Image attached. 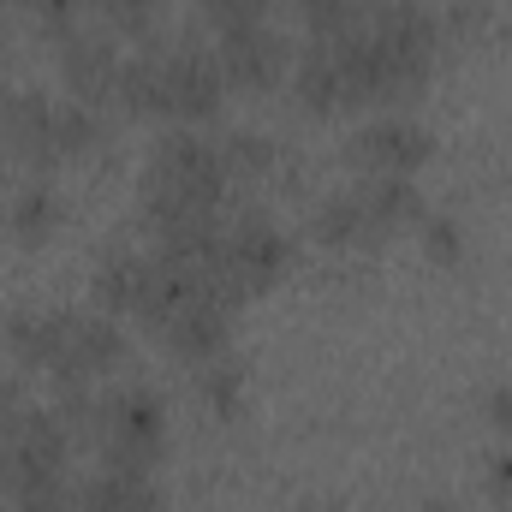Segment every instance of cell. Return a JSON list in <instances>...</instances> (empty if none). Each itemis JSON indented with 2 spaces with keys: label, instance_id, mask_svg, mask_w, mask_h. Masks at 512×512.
Instances as JSON below:
<instances>
[{
  "label": "cell",
  "instance_id": "1",
  "mask_svg": "<svg viewBox=\"0 0 512 512\" xmlns=\"http://www.w3.org/2000/svg\"><path fill=\"white\" fill-rule=\"evenodd\" d=\"M227 161H221V137H203V131H173L155 143L149 167H143V221L155 227V239L167 233H185V227H203V221H221V203H227Z\"/></svg>",
  "mask_w": 512,
  "mask_h": 512
},
{
  "label": "cell",
  "instance_id": "2",
  "mask_svg": "<svg viewBox=\"0 0 512 512\" xmlns=\"http://www.w3.org/2000/svg\"><path fill=\"white\" fill-rule=\"evenodd\" d=\"M126 352L120 322L108 310H48L36 322V364H48L60 382H90L114 370Z\"/></svg>",
  "mask_w": 512,
  "mask_h": 512
},
{
  "label": "cell",
  "instance_id": "3",
  "mask_svg": "<svg viewBox=\"0 0 512 512\" xmlns=\"http://www.w3.org/2000/svg\"><path fill=\"white\" fill-rule=\"evenodd\" d=\"M66 447L72 435L60 429L54 411H36V405H18L0 429V495H30L54 477H66Z\"/></svg>",
  "mask_w": 512,
  "mask_h": 512
},
{
  "label": "cell",
  "instance_id": "4",
  "mask_svg": "<svg viewBox=\"0 0 512 512\" xmlns=\"http://www.w3.org/2000/svg\"><path fill=\"white\" fill-rule=\"evenodd\" d=\"M161 78H167V120L179 126H203L227 102V72L215 60V42L203 36L161 42Z\"/></svg>",
  "mask_w": 512,
  "mask_h": 512
},
{
  "label": "cell",
  "instance_id": "5",
  "mask_svg": "<svg viewBox=\"0 0 512 512\" xmlns=\"http://www.w3.org/2000/svg\"><path fill=\"white\" fill-rule=\"evenodd\" d=\"M120 66H126V54H120V42L108 30H72V36H60V78H66L72 102H84L96 114L108 102H120Z\"/></svg>",
  "mask_w": 512,
  "mask_h": 512
},
{
  "label": "cell",
  "instance_id": "6",
  "mask_svg": "<svg viewBox=\"0 0 512 512\" xmlns=\"http://www.w3.org/2000/svg\"><path fill=\"white\" fill-rule=\"evenodd\" d=\"M215 60H221V72H227V90H268V84H280V72L292 66L280 30L262 24V18H256V24H227V30L215 36Z\"/></svg>",
  "mask_w": 512,
  "mask_h": 512
},
{
  "label": "cell",
  "instance_id": "7",
  "mask_svg": "<svg viewBox=\"0 0 512 512\" xmlns=\"http://www.w3.org/2000/svg\"><path fill=\"white\" fill-rule=\"evenodd\" d=\"M286 262H292V245H286V233L268 221V215H233L227 221V268H233V280H239V292L251 298V292H268L280 274H286Z\"/></svg>",
  "mask_w": 512,
  "mask_h": 512
},
{
  "label": "cell",
  "instance_id": "8",
  "mask_svg": "<svg viewBox=\"0 0 512 512\" xmlns=\"http://www.w3.org/2000/svg\"><path fill=\"white\" fill-rule=\"evenodd\" d=\"M352 155H358L364 173H417L435 155V137H429V126H417L411 114H387V120H370L358 131Z\"/></svg>",
  "mask_w": 512,
  "mask_h": 512
},
{
  "label": "cell",
  "instance_id": "9",
  "mask_svg": "<svg viewBox=\"0 0 512 512\" xmlns=\"http://www.w3.org/2000/svg\"><path fill=\"white\" fill-rule=\"evenodd\" d=\"M0 149L12 161H24L30 173H48L60 155H54V102L42 90H18L6 96V114H0Z\"/></svg>",
  "mask_w": 512,
  "mask_h": 512
},
{
  "label": "cell",
  "instance_id": "10",
  "mask_svg": "<svg viewBox=\"0 0 512 512\" xmlns=\"http://www.w3.org/2000/svg\"><path fill=\"white\" fill-rule=\"evenodd\" d=\"M179 358H191V364H209V358H221V352H233V310L227 304H215V298H185L161 328H155Z\"/></svg>",
  "mask_w": 512,
  "mask_h": 512
},
{
  "label": "cell",
  "instance_id": "11",
  "mask_svg": "<svg viewBox=\"0 0 512 512\" xmlns=\"http://www.w3.org/2000/svg\"><path fill=\"white\" fill-rule=\"evenodd\" d=\"M120 108L137 120H167V78H161V42L126 54L120 66Z\"/></svg>",
  "mask_w": 512,
  "mask_h": 512
},
{
  "label": "cell",
  "instance_id": "12",
  "mask_svg": "<svg viewBox=\"0 0 512 512\" xmlns=\"http://www.w3.org/2000/svg\"><path fill=\"white\" fill-rule=\"evenodd\" d=\"M292 90H298V102L310 108V114H346V84H340V66H334V54L322 48V42H310L304 54H298V66H292Z\"/></svg>",
  "mask_w": 512,
  "mask_h": 512
},
{
  "label": "cell",
  "instance_id": "13",
  "mask_svg": "<svg viewBox=\"0 0 512 512\" xmlns=\"http://www.w3.org/2000/svg\"><path fill=\"white\" fill-rule=\"evenodd\" d=\"M310 233H316L322 245H334V251H352V245H376V239H382L376 221H370V209H364V197H358V185L340 191V197H328V203L316 209Z\"/></svg>",
  "mask_w": 512,
  "mask_h": 512
},
{
  "label": "cell",
  "instance_id": "14",
  "mask_svg": "<svg viewBox=\"0 0 512 512\" xmlns=\"http://www.w3.org/2000/svg\"><path fill=\"white\" fill-rule=\"evenodd\" d=\"M143 286H149V256L114 251L102 268H96V304H102L108 316H137Z\"/></svg>",
  "mask_w": 512,
  "mask_h": 512
},
{
  "label": "cell",
  "instance_id": "15",
  "mask_svg": "<svg viewBox=\"0 0 512 512\" xmlns=\"http://www.w3.org/2000/svg\"><path fill=\"white\" fill-rule=\"evenodd\" d=\"M54 221H60V209H54V191H48L42 179H30V185L12 197V209H6V233H12L18 245H42V239L54 233Z\"/></svg>",
  "mask_w": 512,
  "mask_h": 512
},
{
  "label": "cell",
  "instance_id": "16",
  "mask_svg": "<svg viewBox=\"0 0 512 512\" xmlns=\"http://www.w3.org/2000/svg\"><path fill=\"white\" fill-rule=\"evenodd\" d=\"M96 143H102L96 108H84V102H54V155H60V161H78V155H90Z\"/></svg>",
  "mask_w": 512,
  "mask_h": 512
},
{
  "label": "cell",
  "instance_id": "17",
  "mask_svg": "<svg viewBox=\"0 0 512 512\" xmlns=\"http://www.w3.org/2000/svg\"><path fill=\"white\" fill-rule=\"evenodd\" d=\"M298 18H304L310 42H334V36L358 30L370 18V6L364 0H298Z\"/></svg>",
  "mask_w": 512,
  "mask_h": 512
},
{
  "label": "cell",
  "instance_id": "18",
  "mask_svg": "<svg viewBox=\"0 0 512 512\" xmlns=\"http://www.w3.org/2000/svg\"><path fill=\"white\" fill-rule=\"evenodd\" d=\"M221 161H227V173H233V179H239V173H268L274 143H268V137H256V131H227V137H221Z\"/></svg>",
  "mask_w": 512,
  "mask_h": 512
},
{
  "label": "cell",
  "instance_id": "19",
  "mask_svg": "<svg viewBox=\"0 0 512 512\" xmlns=\"http://www.w3.org/2000/svg\"><path fill=\"white\" fill-rule=\"evenodd\" d=\"M239 393H245V364H239V358H227V352H221V358H209V364H203V399H215L221 411H233V405H239Z\"/></svg>",
  "mask_w": 512,
  "mask_h": 512
},
{
  "label": "cell",
  "instance_id": "20",
  "mask_svg": "<svg viewBox=\"0 0 512 512\" xmlns=\"http://www.w3.org/2000/svg\"><path fill=\"white\" fill-rule=\"evenodd\" d=\"M12 512H78V483L54 477V483H42V489L18 495V501H12Z\"/></svg>",
  "mask_w": 512,
  "mask_h": 512
},
{
  "label": "cell",
  "instance_id": "21",
  "mask_svg": "<svg viewBox=\"0 0 512 512\" xmlns=\"http://www.w3.org/2000/svg\"><path fill=\"white\" fill-rule=\"evenodd\" d=\"M268 6H274V0H203V12L215 18V30H227V24H256V18H268Z\"/></svg>",
  "mask_w": 512,
  "mask_h": 512
},
{
  "label": "cell",
  "instance_id": "22",
  "mask_svg": "<svg viewBox=\"0 0 512 512\" xmlns=\"http://www.w3.org/2000/svg\"><path fill=\"white\" fill-rule=\"evenodd\" d=\"M423 239H429L435 262H453V256H459V227L441 221V215H423Z\"/></svg>",
  "mask_w": 512,
  "mask_h": 512
},
{
  "label": "cell",
  "instance_id": "23",
  "mask_svg": "<svg viewBox=\"0 0 512 512\" xmlns=\"http://www.w3.org/2000/svg\"><path fill=\"white\" fill-rule=\"evenodd\" d=\"M489 495H495L501 507H512V447L489 459Z\"/></svg>",
  "mask_w": 512,
  "mask_h": 512
},
{
  "label": "cell",
  "instance_id": "24",
  "mask_svg": "<svg viewBox=\"0 0 512 512\" xmlns=\"http://www.w3.org/2000/svg\"><path fill=\"white\" fill-rule=\"evenodd\" d=\"M483 411H489V423H495V429H507V435H512V387H495Z\"/></svg>",
  "mask_w": 512,
  "mask_h": 512
},
{
  "label": "cell",
  "instance_id": "25",
  "mask_svg": "<svg viewBox=\"0 0 512 512\" xmlns=\"http://www.w3.org/2000/svg\"><path fill=\"white\" fill-rule=\"evenodd\" d=\"M423 512H453V501H441V495H429V501H423Z\"/></svg>",
  "mask_w": 512,
  "mask_h": 512
},
{
  "label": "cell",
  "instance_id": "26",
  "mask_svg": "<svg viewBox=\"0 0 512 512\" xmlns=\"http://www.w3.org/2000/svg\"><path fill=\"white\" fill-rule=\"evenodd\" d=\"M364 6H387V0H364Z\"/></svg>",
  "mask_w": 512,
  "mask_h": 512
},
{
  "label": "cell",
  "instance_id": "27",
  "mask_svg": "<svg viewBox=\"0 0 512 512\" xmlns=\"http://www.w3.org/2000/svg\"><path fill=\"white\" fill-rule=\"evenodd\" d=\"M0 42H6V30H0Z\"/></svg>",
  "mask_w": 512,
  "mask_h": 512
},
{
  "label": "cell",
  "instance_id": "28",
  "mask_svg": "<svg viewBox=\"0 0 512 512\" xmlns=\"http://www.w3.org/2000/svg\"><path fill=\"white\" fill-rule=\"evenodd\" d=\"M0 6H12V0H0Z\"/></svg>",
  "mask_w": 512,
  "mask_h": 512
}]
</instances>
